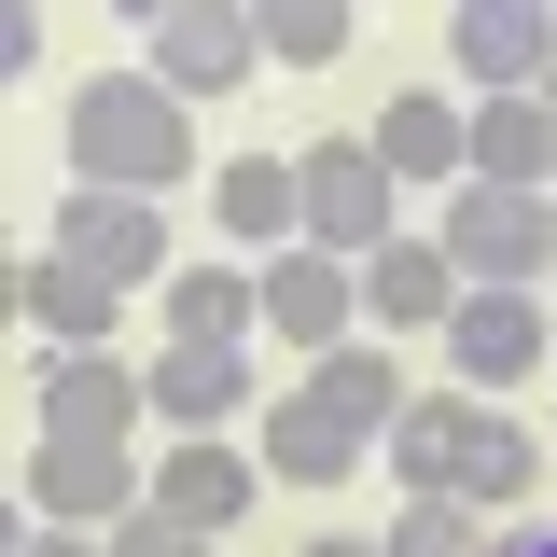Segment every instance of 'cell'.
Here are the masks:
<instances>
[{
	"mask_svg": "<svg viewBox=\"0 0 557 557\" xmlns=\"http://www.w3.org/2000/svg\"><path fill=\"white\" fill-rule=\"evenodd\" d=\"M405 474H418V502H446V487H516L530 446H516L487 405H418L405 418Z\"/></svg>",
	"mask_w": 557,
	"mask_h": 557,
	"instance_id": "1",
	"label": "cell"
},
{
	"mask_svg": "<svg viewBox=\"0 0 557 557\" xmlns=\"http://www.w3.org/2000/svg\"><path fill=\"white\" fill-rule=\"evenodd\" d=\"M376 405H391V376H376V362H335L321 391H293V405H278V460H293V474H348V460H362L348 432H362Z\"/></svg>",
	"mask_w": 557,
	"mask_h": 557,
	"instance_id": "2",
	"label": "cell"
},
{
	"mask_svg": "<svg viewBox=\"0 0 557 557\" xmlns=\"http://www.w3.org/2000/svg\"><path fill=\"white\" fill-rule=\"evenodd\" d=\"M70 126H84V168H126V182H168V168H182V112H168L153 84H98Z\"/></svg>",
	"mask_w": 557,
	"mask_h": 557,
	"instance_id": "3",
	"label": "cell"
},
{
	"mask_svg": "<svg viewBox=\"0 0 557 557\" xmlns=\"http://www.w3.org/2000/svg\"><path fill=\"white\" fill-rule=\"evenodd\" d=\"M460 265H487V278L544 265V209H530V196H474V209H460Z\"/></svg>",
	"mask_w": 557,
	"mask_h": 557,
	"instance_id": "4",
	"label": "cell"
},
{
	"mask_svg": "<svg viewBox=\"0 0 557 557\" xmlns=\"http://www.w3.org/2000/svg\"><path fill=\"white\" fill-rule=\"evenodd\" d=\"M70 265H84V278H139V265H153V223H139L126 196H84V209H70Z\"/></svg>",
	"mask_w": 557,
	"mask_h": 557,
	"instance_id": "5",
	"label": "cell"
},
{
	"mask_svg": "<svg viewBox=\"0 0 557 557\" xmlns=\"http://www.w3.org/2000/svg\"><path fill=\"white\" fill-rule=\"evenodd\" d=\"M530 348H544V321H530L516 293H487V307H460V362H474V376H516Z\"/></svg>",
	"mask_w": 557,
	"mask_h": 557,
	"instance_id": "6",
	"label": "cell"
},
{
	"mask_svg": "<svg viewBox=\"0 0 557 557\" xmlns=\"http://www.w3.org/2000/svg\"><path fill=\"white\" fill-rule=\"evenodd\" d=\"M307 209H321V237H376V168L362 153H321L307 168Z\"/></svg>",
	"mask_w": 557,
	"mask_h": 557,
	"instance_id": "7",
	"label": "cell"
},
{
	"mask_svg": "<svg viewBox=\"0 0 557 557\" xmlns=\"http://www.w3.org/2000/svg\"><path fill=\"white\" fill-rule=\"evenodd\" d=\"M237 57H251L237 14H168V70H182V84H237Z\"/></svg>",
	"mask_w": 557,
	"mask_h": 557,
	"instance_id": "8",
	"label": "cell"
},
{
	"mask_svg": "<svg viewBox=\"0 0 557 557\" xmlns=\"http://www.w3.org/2000/svg\"><path fill=\"white\" fill-rule=\"evenodd\" d=\"M57 432H70V446H98V432H126V376H98V362H70V376H57Z\"/></svg>",
	"mask_w": 557,
	"mask_h": 557,
	"instance_id": "9",
	"label": "cell"
},
{
	"mask_svg": "<svg viewBox=\"0 0 557 557\" xmlns=\"http://www.w3.org/2000/svg\"><path fill=\"white\" fill-rule=\"evenodd\" d=\"M278 321H293V335H335L348 321V293H335V265H278V293H265Z\"/></svg>",
	"mask_w": 557,
	"mask_h": 557,
	"instance_id": "10",
	"label": "cell"
},
{
	"mask_svg": "<svg viewBox=\"0 0 557 557\" xmlns=\"http://www.w3.org/2000/svg\"><path fill=\"white\" fill-rule=\"evenodd\" d=\"M237 321H251V293H237L223 265H209V278H182V335H196V348H237Z\"/></svg>",
	"mask_w": 557,
	"mask_h": 557,
	"instance_id": "11",
	"label": "cell"
},
{
	"mask_svg": "<svg viewBox=\"0 0 557 557\" xmlns=\"http://www.w3.org/2000/svg\"><path fill=\"white\" fill-rule=\"evenodd\" d=\"M376 307H391V321H432V307H446V265H432V251H391V265H376Z\"/></svg>",
	"mask_w": 557,
	"mask_h": 557,
	"instance_id": "12",
	"label": "cell"
},
{
	"mask_svg": "<svg viewBox=\"0 0 557 557\" xmlns=\"http://www.w3.org/2000/svg\"><path fill=\"white\" fill-rule=\"evenodd\" d=\"M168 405H237V348H182V362H168Z\"/></svg>",
	"mask_w": 557,
	"mask_h": 557,
	"instance_id": "13",
	"label": "cell"
},
{
	"mask_svg": "<svg viewBox=\"0 0 557 557\" xmlns=\"http://www.w3.org/2000/svg\"><path fill=\"white\" fill-rule=\"evenodd\" d=\"M446 153H460V126H446L432 98H405V112H391V168H446Z\"/></svg>",
	"mask_w": 557,
	"mask_h": 557,
	"instance_id": "14",
	"label": "cell"
},
{
	"mask_svg": "<svg viewBox=\"0 0 557 557\" xmlns=\"http://www.w3.org/2000/svg\"><path fill=\"white\" fill-rule=\"evenodd\" d=\"M42 487H57V502H112V487H126V460H112V446H57V460H42Z\"/></svg>",
	"mask_w": 557,
	"mask_h": 557,
	"instance_id": "15",
	"label": "cell"
},
{
	"mask_svg": "<svg viewBox=\"0 0 557 557\" xmlns=\"http://www.w3.org/2000/svg\"><path fill=\"white\" fill-rule=\"evenodd\" d=\"M530 42H544L530 14H460V57H474V70H516V57H530Z\"/></svg>",
	"mask_w": 557,
	"mask_h": 557,
	"instance_id": "16",
	"label": "cell"
},
{
	"mask_svg": "<svg viewBox=\"0 0 557 557\" xmlns=\"http://www.w3.org/2000/svg\"><path fill=\"white\" fill-rule=\"evenodd\" d=\"M391 557H474V516H460V502H418Z\"/></svg>",
	"mask_w": 557,
	"mask_h": 557,
	"instance_id": "17",
	"label": "cell"
},
{
	"mask_svg": "<svg viewBox=\"0 0 557 557\" xmlns=\"http://www.w3.org/2000/svg\"><path fill=\"white\" fill-rule=\"evenodd\" d=\"M168 502H182V516H237V460H182Z\"/></svg>",
	"mask_w": 557,
	"mask_h": 557,
	"instance_id": "18",
	"label": "cell"
},
{
	"mask_svg": "<svg viewBox=\"0 0 557 557\" xmlns=\"http://www.w3.org/2000/svg\"><path fill=\"white\" fill-rule=\"evenodd\" d=\"M335 42H348L335 0H293V14H278V57H335Z\"/></svg>",
	"mask_w": 557,
	"mask_h": 557,
	"instance_id": "19",
	"label": "cell"
},
{
	"mask_svg": "<svg viewBox=\"0 0 557 557\" xmlns=\"http://www.w3.org/2000/svg\"><path fill=\"white\" fill-rule=\"evenodd\" d=\"M126 557H196V544H182V530H139V544H126Z\"/></svg>",
	"mask_w": 557,
	"mask_h": 557,
	"instance_id": "20",
	"label": "cell"
},
{
	"mask_svg": "<svg viewBox=\"0 0 557 557\" xmlns=\"http://www.w3.org/2000/svg\"><path fill=\"white\" fill-rule=\"evenodd\" d=\"M321 557H362V544H321Z\"/></svg>",
	"mask_w": 557,
	"mask_h": 557,
	"instance_id": "21",
	"label": "cell"
},
{
	"mask_svg": "<svg viewBox=\"0 0 557 557\" xmlns=\"http://www.w3.org/2000/svg\"><path fill=\"white\" fill-rule=\"evenodd\" d=\"M516 557H557V544H516Z\"/></svg>",
	"mask_w": 557,
	"mask_h": 557,
	"instance_id": "22",
	"label": "cell"
},
{
	"mask_svg": "<svg viewBox=\"0 0 557 557\" xmlns=\"http://www.w3.org/2000/svg\"><path fill=\"white\" fill-rule=\"evenodd\" d=\"M42 557H70V544H42Z\"/></svg>",
	"mask_w": 557,
	"mask_h": 557,
	"instance_id": "23",
	"label": "cell"
}]
</instances>
